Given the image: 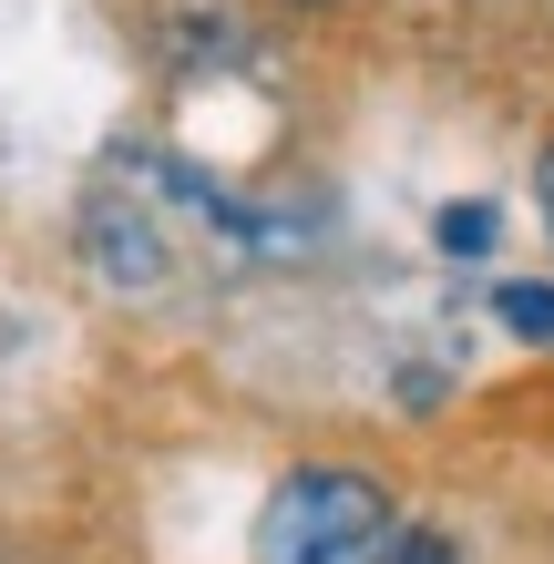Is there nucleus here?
<instances>
[{
  "label": "nucleus",
  "instance_id": "1",
  "mask_svg": "<svg viewBox=\"0 0 554 564\" xmlns=\"http://www.w3.org/2000/svg\"><path fill=\"white\" fill-rule=\"evenodd\" d=\"M401 534V503H390L380 473H349V462H308L268 492L257 513V564H380Z\"/></svg>",
  "mask_w": 554,
  "mask_h": 564
},
{
  "label": "nucleus",
  "instance_id": "2",
  "mask_svg": "<svg viewBox=\"0 0 554 564\" xmlns=\"http://www.w3.org/2000/svg\"><path fill=\"white\" fill-rule=\"evenodd\" d=\"M493 318L513 328V339H534V349H554V288H534V278H513V288L493 297Z\"/></svg>",
  "mask_w": 554,
  "mask_h": 564
},
{
  "label": "nucleus",
  "instance_id": "3",
  "mask_svg": "<svg viewBox=\"0 0 554 564\" xmlns=\"http://www.w3.org/2000/svg\"><path fill=\"white\" fill-rule=\"evenodd\" d=\"M442 247L452 257H493V206H442Z\"/></svg>",
  "mask_w": 554,
  "mask_h": 564
},
{
  "label": "nucleus",
  "instance_id": "4",
  "mask_svg": "<svg viewBox=\"0 0 554 564\" xmlns=\"http://www.w3.org/2000/svg\"><path fill=\"white\" fill-rule=\"evenodd\" d=\"M380 564H452V544H442V534H390Z\"/></svg>",
  "mask_w": 554,
  "mask_h": 564
},
{
  "label": "nucleus",
  "instance_id": "5",
  "mask_svg": "<svg viewBox=\"0 0 554 564\" xmlns=\"http://www.w3.org/2000/svg\"><path fill=\"white\" fill-rule=\"evenodd\" d=\"M544 226H554V154H544Z\"/></svg>",
  "mask_w": 554,
  "mask_h": 564
}]
</instances>
